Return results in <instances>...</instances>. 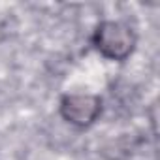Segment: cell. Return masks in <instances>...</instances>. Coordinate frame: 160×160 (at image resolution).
Returning <instances> with one entry per match:
<instances>
[{
    "label": "cell",
    "instance_id": "obj_1",
    "mask_svg": "<svg viewBox=\"0 0 160 160\" xmlns=\"http://www.w3.org/2000/svg\"><path fill=\"white\" fill-rule=\"evenodd\" d=\"M91 43L96 53H100V57L111 62H124L136 51L138 34L124 21L104 19L94 27L91 34Z\"/></svg>",
    "mask_w": 160,
    "mask_h": 160
},
{
    "label": "cell",
    "instance_id": "obj_2",
    "mask_svg": "<svg viewBox=\"0 0 160 160\" xmlns=\"http://www.w3.org/2000/svg\"><path fill=\"white\" fill-rule=\"evenodd\" d=\"M104 111V100L100 94L91 92H66L58 100L60 119L79 130L91 128Z\"/></svg>",
    "mask_w": 160,
    "mask_h": 160
}]
</instances>
